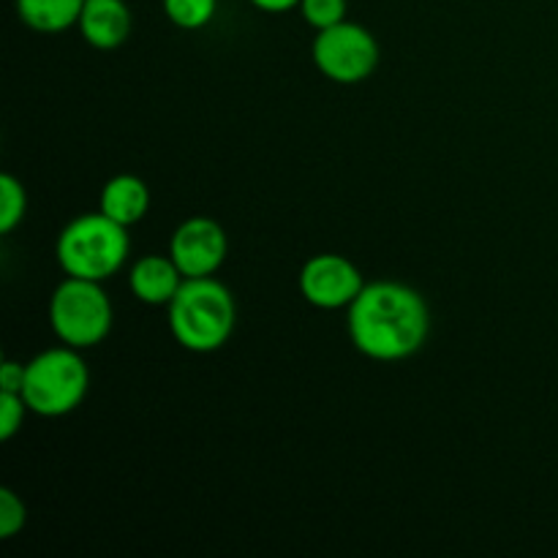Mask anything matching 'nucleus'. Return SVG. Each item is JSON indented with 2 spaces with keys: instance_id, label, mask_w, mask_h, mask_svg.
Returning <instances> with one entry per match:
<instances>
[{
  "instance_id": "1",
  "label": "nucleus",
  "mask_w": 558,
  "mask_h": 558,
  "mask_svg": "<svg viewBox=\"0 0 558 558\" xmlns=\"http://www.w3.org/2000/svg\"><path fill=\"white\" fill-rule=\"evenodd\" d=\"M354 349L376 363H398L425 347L430 311L423 294L401 281H371L347 308Z\"/></svg>"
},
{
  "instance_id": "2",
  "label": "nucleus",
  "mask_w": 558,
  "mask_h": 558,
  "mask_svg": "<svg viewBox=\"0 0 558 558\" xmlns=\"http://www.w3.org/2000/svg\"><path fill=\"white\" fill-rule=\"evenodd\" d=\"M169 332L183 349L210 354L227 347L238 325V303L216 276L185 278L167 305Z\"/></svg>"
},
{
  "instance_id": "3",
  "label": "nucleus",
  "mask_w": 558,
  "mask_h": 558,
  "mask_svg": "<svg viewBox=\"0 0 558 558\" xmlns=\"http://www.w3.org/2000/svg\"><path fill=\"white\" fill-rule=\"evenodd\" d=\"M129 254V229L104 216L101 210L76 216L60 229L54 243V259L65 276L101 283L123 270Z\"/></svg>"
},
{
  "instance_id": "4",
  "label": "nucleus",
  "mask_w": 558,
  "mask_h": 558,
  "mask_svg": "<svg viewBox=\"0 0 558 558\" xmlns=\"http://www.w3.org/2000/svg\"><path fill=\"white\" fill-rule=\"evenodd\" d=\"M87 390H90V371L80 349L60 343V347L44 349L25 363L22 398L31 414L47 420L65 417L82 407Z\"/></svg>"
},
{
  "instance_id": "5",
  "label": "nucleus",
  "mask_w": 558,
  "mask_h": 558,
  "mask_svg": "<svg viewBox=\"0 0 558 558\" xmlns=\"http://www.w3.org/2000/svg\"><path fill=\"white\" fill-rule=\"evenodd\" d=\"M112 300L101 281L65 276L49 298V325L60 343L74 349H93L112 332Z\"/></svg>"
},
{
  "instance_id": "6",
  "label": "nucleus",
  "mask_w": 558,
  "mask_h": 558,
  "mask_svg": "<svg viewBox=\"0 0 558 558\" xmlns=\"http://www.w3.org/2000/svg\"><path fill=\"white\" fill-rule=\"evenodd\" d=\"M311 58L319 74L336 85H360L379 69L381 49L368 27L343 20L325 31H316Z\"/></svg>"
},
{
  "instance_id": "7",
  "label": "nucleus",
  "mask_w": 558,
  "mask_h": 558,
  "mask_svg": "<svg viewBox=\"0 0 558 558\" xmlns=\"http://www.w3.org/2000/svg\"><path fill=\"white\" fill-rule=\"evenodd\" d=\"M300 294L308 305L322 311H341L357 300L365 281L352 259L343 254H314L298 276Z\"/></svg>"
},
{
  "instance_id": "8",
  "label": "nucleus",
  "mask_w": 558,
  "mask_h": 558,
  "mask_svg": "<svg viewBox=\"0 0 558 558\" xmlns=\"http://www.w3.org/2000/svg\"><path fill=\"white\" fill-rule=\"evenodd\" d=\"M229 254V238L218 221L207 216L185 218L169 238V256L185 278L216 276Z\"/></svg>"
},
{
  "instance_id": "9",
  "label": "nucleus",
  "mask_w": 558,
  "mask_h": 558,
  "mask_svg": "<svg viewBox=\"0 0 558 558\" xmlns=\"http://www.w3.org/2000/svg\"><path fill=\"white\" fill-rule=\"evenodd\" d=\"M76 27L93 49L112 52L131 38L134 14L125 0H85Z\"/></svg>"
},
{
  "instance_id": "10",
  "label": "nucleus",
  "mask_w": 558,
  "mask_h": 558,
  "mask_svg": "<svg viewBox=\"0 0 558 558\" xmlns=\"http://www.w3.org/2000/svg\"><path fill=\"white\" fill-rule=\"evenodd\" d=\"M185 276L174 259L167 254L142 256L129 270V289L140 303L145 305H169L178 289L183 287Z\"/></svg>"
},
{
  "instance_id": "11",
  "label": "nucleus",
  "mask_w": 558,
  "mask_h": 558,
  "mask_svg": "<svg viewBox=\"0 0 558 558\" xmlns=\"http://www.w3.org/2000/svg\"><path fill=\"white\" fill-rule=\"evenodd\" d=\"M150 202L153 196L145 180L136 178V174L120 172L101 185L98 210L112 218V221H118L120 227L131 229L150 213Z\"/></svg>"
},
{
  "instance_id": "12",
  "label": "nucleus",
  "mask_w": 558,
  "mask_h": 558,
  "mask_svg": "<svg viewBox=\"0 0 558 558\" xmlns=\"http://www.w3.org/2000/svg\"><path fill=\"white\" fill-rule=\"evenodd\" d=\"M85 0H14L16 16L31 31L54 36L76 27Z\"/></svg>"
},
{
  "instance_id": "13",
  "label": "nucleus",
  "mask_w": 558,
  "mask_h": 558,
  "mask_svg": "<svg viewBox=\"0 0 558 558\" xmlns=\"http://www.w3.org/2000/svg\"><path fill=\"white\" fill-rule=\"evenodd\" d=\"M163 14L180 31H202L213 22L218 0H161Z\"/></svg>"
},
{
  "instance_id": "14",
  "label": "nucleus",
  "mask_w": 558,
  "mask_h": 558,
  "mask_svg": "<svg viewBox=\"0 0 558 558\" xmlns=\"http://www.w3.org/2000/svg\"><path fill=\"white\" fill-rule=\"evenodd\" d=\"M27 213V191L14 174H0V234H11Z\"/></svg>"
},
{
  "instance_id": "15",
  "label": "nucleus",
  "mask_w": 558,
  "mask_h": 558,
  "mask_svg": "<svg viewBox=\"0 0 558 558\" xmlns=\"http://www.w3.org/2000/svg\"><path fill=\"white\" fill-rule=\"evenodd\" d=\"M298 11L314 31H325L347 20L349 0H300Z\"/></svg>"
},
{
  "instance_id": "16",
  "label": "nucleus",
  "mask_w": 558,
  "mask_h": 558,
  "mask_svg": "<svg viewBox=\"0 0 558 558\" xmlns=\"http://www.w3.org/2000/svg\"><path fill=\"white\" fill-rule=\"evenodd\" d=\"M27 526V505L16 490L0 488V539H11Z\"/></svg>"
},
{
  "instance_id": "17",
  "label": "nucleus",
  "mask_w": 558,
  "mask_h": 558,
  "mask_svg": "<svg viewBox=\"0 0 558 558\" xmlns=\"http://www.w3.org/2000/svg\"><path fill=\"white\" fill-rule=\"evenodd\" d=\"M27 403L20 392L0 390V441H11L22 430L27 417Z\"/></svg>"
},
{
  "instance_id": "18",
  "label": "nucleus",
  "mask_w": 558,
  "mask_h": 558,
  "mask_svg": "<svg viewBox=\"0 0 558 558\" xmlns=\"http://www.w3.org/2000/svg\"><path fill=\"white\" fill-rule=\"evenodd\" d=\"M25 385V363H16V360H3L0 365V390L3 392H20Z\"/></svg>"
},
{
  "instance_id": "19",
  "label": "nucleus",
  "mask_w": 558,
  "mask_h": 558,
  "mask_svg": "<svg viewBox=\"0 0 558 558\" xmlns=\"http://www.w3.org/2000/svg\"><path fill=\"white\" fill-rule=\"evenodd\" d=\"M254 9L265 11V14H283V11L298 9L300 0H248Z\"/></svg>"
}]
</instances>
